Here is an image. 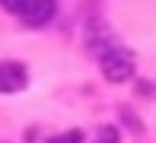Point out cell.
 Listing matches in <instances>:
<instances>
[{"instance_id": "2", "label": "cell", "mask_w": 156, "mask_h": 143, "mask_svg": "<svg viewBox=\"0 0 156 143\" xmlns=\"http://www.w3.org/2000/svg\"><path fill=\"white\" fill-rule=\"evenodd\" d=\"M29 86V70L19 61H0V92H23Z\"/></svg>"}, {"instance_id": "1", "label": "cell", "mask_w": 156, "mask_h": 143, "mask_svg": "<svg viewBox=\"0 0 156 143\" xmlns=\"http://www.w3.org/2000/svg\"><path fill=\"white\" fill-rule=\"evenodd\" d=\"M99 67H102V76H105L108 83H124V80H131V76H134L137 61H134V54L127 51V48H105Z\"/></svg>"}, {"instance_id": "5", "label": "cell", "mask_w": 156, "mask_h": 143, "mask_svg": "<svg viewBox=\"0 0 156 143\" xmlns=\"http://www.w3.org/2000/svg\"><path fill=\"white\" fill-rule=\"evenodd\" d=\"M48 143H83V131H67V134H58V137H51Z\"/></svg>"}, {"instance_id": "6", "label": "cell", "mask_w": 156, "mask_h": 143, "mask_svg": "<svg viewBox=\"0 0 156 143\" xmlns=\"http://www.w3.org/2000/svg\"><path fill=\"white\" fill-rule=\"evenodd\" d=\"M26 3H29V0H0V6H3L6 13H13V16H23Z\"/></svg>"}, {"instance_id": "4", "label": "cell", "mask_w": 156, "mask_h": 143, "mask_svg": "<svg viewBox=\"0 0 156 143\" xmlns=\"http://www.w3.org/2000/svg\"><path fill=\"white\" fill-rule=\"evenodd\" d=\"M96 143H121V131L115 124H105L102 131L96 134Z\"/></svg>"}, {"instance_id": "3", "label": "cell", "mask_w": 156, "mask_h": 143, "mask_svg": "<svg viewBox=\"0 0 156 143\" xmlns=\"http://www.w3.org/2000/svg\"><path fill=\"white\" fill-rule=\"evenodd\" d=\"M54 10H58V0H29V3H26V10H23V16H19V19H23L26 26L38 29V26L51 23Z\"/></svg>"}]
</instances>
